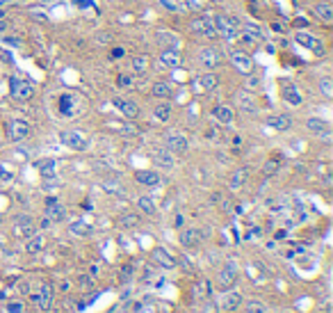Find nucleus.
Instances as JSON below:
<instances>
[{
	"label": "nucleus",
	"instance_id": "20e7f679",
	"mask_svg": "<svg viewBox=\"0 0 333 313\" xmlns=\"http://www.w3.org/2000/svg\"><path fill=\"white\" fill-rule=\"evenodd\" d=\"M7 138L9 142H23L30 135V121L28 119H12L7 121Z\"/></svg>",
	"mask_w": 333,
	"mask_h": 313
},
{
	"label": "nucleus",
	"instance_id": "de8ad7c7",
	"mask_svg": "<svg viewBox=\"0 0 333 313\" xmlns=\"http://www.w3.org/2000/svg\"><path fill=\"white\" fill-rule=\"evenodd\" d=\"M201 311H203V313H219V306L215 304L210 297H205V300H203V309H201Z\"/></svg>",
	"mask_w": 333,
	"mask_h": 313
},
{
	"label": "nucleus",
	"instance_id": "a211bd4d",
	"mask_svg": "<svg viewBox=\"0 0 333 313\" xmlns=\"http://www.w3.org/2000/svg\"><path fill=\"white\" fill-rule=\"evenodd\" d=\"M46 215L51 222H62V219L66 217V208L62 206L57 199H48L46 202Z\"/></svg>",
	"mask_w": 333,
	"mask_h": 313
},
{
	"label": "nucleus",
	"instance_id": "09e8293b",
	"mask_svg": "<svg viewBox=\"0 0 333 313\" xmlns=\"http://www.w3.org/2000/svg\"><path fill=\"white\" fill-rule=\"evenodd\" d=\"M124 55H126V48H121V46H112V51H110V57H112V60H121Z\"/></svg>",
	"mask_w": 333,
	"mask_h": 313
},
{
	"label": "nucleus",
	"instance_id": "5701e85b",
	"mask_svg": "<svg viewBox=\"0 0 333 313\" xmlns=\"http://www.w3.org/2000/svg\"><path fill=\"white\" fill-rule=\"evenodd\" d=\"M267 126H272L274 130H290L292 128V117H288V115H272V117H267Z\"/></svg>",
	"mask_w": 333,
	"mask_h": 313
},
{
	"label": "nucleus",
	"instance_id": "49530a36",
	"mask_svg": "<svg viewBox=\"0 0 333 313\" xmlns=\"http://www.w3.org/2000/svg\"><path fill=\"white\" fill-rule=\"evenodd\" d=\"M116 85L124 87V90L133 87V76H126V73H119V78H116Z\"/></svg>",
	"mask_w": 333,
	"mask_h": 313
},
{
	"label": "nucleus",
	"instance_id": "4468645a",
	"mask_svg": "<svg viewBox=\"0 0 333 313\" xmlns=\"http://www.w3.org/2000/svg\"><path fill=\"white\" fill-rule=\"evenodd\" d=\"M306 128L311 130V133H315L317 138H324V140L331 138V126L326 124L324 119H320V117H311V119H306Z\"/></svg>",
	"mask_w": 333,
	"mask_h": 313
},
{
	"label": "nucleus",
	"instance_id": "6e6552de",
	"mask_svg": "<svg viewBox=\"0 0 333 313\" xmlns=\"http://www.w3.org/2000/svg\"><path fill=\"white\" fill-rule=\"evenodd\" d=\"M231 62L233 66L237 69L240 73H244V76H249V73L253 71V60L249 53L240 51V48H235V51H231Z\"/></svg>",
	"mask_w": 333,
	"mask_h": 313
},
{
	"label": "nucleus",
	"instance_id": "0eeeda50",
	"mask_svg": "<svg viewBox=\"0 0 333 313\" xmlns=\"http://www.w3.org/2000/svg\"><path fill=\"white\" fill-rule=\"evenodd\" d=\"M235 281H237V265H235V261H228L226 265L219 270V277H217V283L222 290H228V288L235 286Z\"/></svg>",
	"mask_w": 333,
	"mask_h": 313
},
{
	"label": "nucleus",
	"instance_id": "79ce46f5",
	"mask_svg": "<svg viewBox=\"0 0 333 313\" xmlns=\"http://www.w3.org/2000/svg\"><path fill=\"white\" fill-rule=\"evenodd\" d=\"M320 90H322V94H324L326 99H333V82H331V78H322V80H320Z\"/></svg>",
	"mask_w": 333,
	"mask_h": 313
},
{
	"label": "nucleus",
	"instance_id": "cd10ccee",
	"mask_svg": "<svg viewBox=\"0 0 333 313\" xmlns=\"http://www.w3.org/2000/svg\"><path fill=\"white\" fill-rule=\"evenodd\" d=\"M313 14H315L320 21H324V23H333V7L331 5H326V3H317L315 7H313Z\"/></svg>",
	"mask_w": 333,
	"mask_h": 313
},
{
	"label": "nucleus",
	"instance_id": "13d9d810",
	"mask_svg": "<svg viewBox=\"0 0 333 313\" xmlns=\"http://www.w3.org/2000/svg\"><path fill=\"white\" fill-rule=\"evenodd\" d=\"M272 30H274V32H283V28L278 26V23H274V26H272Z\"/></svg>",
	"mask_w": 333,
	"mask_h": 313
},
{
	"label": "nucleus",
	"instance_id": "9d476101",
	"mask_svg": "<svg viewBox=\"0 0 333 313\" xmlns=\"http://www.w3.org/2000/svg\"><path fill=\"white\" fill-rule=\"evenodd\" d=\"M78 107H80V101L73 94H62L57 99V110H60L62 117H73L78 112Z\"/></svg>",
	"mask_w": 333,
	"mask_h": 313
},
{
	"label": "nucleus",
	"instance_id": "3c124183",
	"mask_svg": "<svg viewBox=\"0 0 333 313\" xmlns=\"http://www.w3.org/2000/svg\"><path fill=\"white\" fill-rule=\"evenodd\" d=\"M133 275H135V265H133V263H128V265L124 267V272H121V279H124V281H128Z\"/></svg>",
	"mask_w": 333,
	"mask_h": 313
},
{
	"label": "nucleus",
	"instance_id": "a19ab883",
	"mask_svg": "<svg viewBox=\"0 0 333 313\" xmlns=\"http://www.w3.org/2000/svg\"><path fill=\"white\" fill-rule=\"evenodd\" d=\"M244 313H267V306L260 300H249L244 306Z\"/></svg>",
	"mask_w": 333,
	"mask_h": 313
},
{
	"label": "nucleus",
	"instance_id": "f3484780",
	"mask_svg": "<svg viewBox=\"0 0 333 313\" xmlns=\"http://www.w3.org/2000/svg\"><path fill=\"white\" fill-rule=\"evenodd\" d=\"M180 62H183V57L176 48H162L160 51V64L164 69H176V66H180Z\"/></svg>",
	"mask_w": 333,
	"mask_h": 313
},
{
	"label": "nucleus",
	"instance_id": "864d4df0",
	"mask_svg": "<svg viewBox=\"0 0 333 313\" xmlns=\"http://www.w3.org/2000/svg\"><path fill=\"white\" fill-rule=\"evenodd\" d=\"M18 290H21L23 295H30V283H28V281H21V283H18Z\"/></svg>",
	"mask_w": 333,
	"mask_h": 313
},
{
	"label": "nucleus",
	"instance_id": "423d86ee",
	"mask_svg": "<svg viewBox=\"0 0 333 313\" xmlns=\"http://www.w3.org/2000/svg\"><path fill=\"white\" fill-rule=\"evenodd\" d=\"M60 142L73 151H85L87 149V138L80 133V130H62Z\"/></svg>",
	"mask_w": 333,
	"mask_h": 313
},
{
	"label": "nucleus",
	"instance_id": "c9c22d12",
	"mask_svg": "<svg viewBox=\"0 0 333 313\" xmlns=\"http://www.w3.org/2000/svg\"><path fill=\"white\" fill-rule=\"evenodd\" d=\"M240 32H244V35H249L251 39H256V41H263V39H265V35H263V32H260V28L251 26V23H242V26H240Z\"/></svg>",
	"mask_w": 333,
	"mask_h": 313
},
{
	"label": "nucleus",
	"instance_id": "f257e3e1",
	"mask_svg": "<svg viewBox=\"0 0 333 313\" xmlns=\"http://www.w3.org/2000/svg\"><path fill=\"white\" fill-rule=\"evenodd\" d=\"M212 23H215L217 35H222L226 41H235L237 35H240V26H242L237 18L231 16V14H219V16L212 18Z\"/></svg>",
	"mask_w": 333,
	"mask_h": 313
},
{
	"label": "nucleus",
	"instance_id": "9b49d317",
	"mask_svg": "<svg viewBox=\"0 0 333 313\" xmlns=\"http://www.w3.org/2000/svg\"><path fill=\"white\" fill-rule=\"evenodd\" d=\"M187 146H189V142H187L185 135H180V133L167 135V151H169V153L180 155V153H185V151H187Z\"/></svg>",
	"mask_w": 333,
	"mask_h": 313
},
{
	"label": "nucleus",
	"instance_id": "7ed1b4c3",
	"mask_svg": "<svg viewBox=\"0 0 333 313\" xmlns=\"http://www.w3.org/2000/svg\"><path fill=\"white\" fill-rule=\"evenodd\" d=\"M189 30H192L194 35H199V37H208V39L217 37L215 23H212V18H210L208 14H203V16H199V18H192V21H189Z\"/></svg>",
	"mask_w": 333,
	"mask_h": 313
},
{
	"label": "nucleus",
	"instance_id": "603ef678",
	"mask_svg": "<svg viewBox=\"0 0 333 313\" xmlns=\"http://www.w3.org/2000/svg\"><path fill=\"white\" fill-rule=\"evenodd\" d=\"M103 188L110 190V192H114V190H121V185L116 183V181H114V183H112V181H103Z\"/></svg>",
	"mask_w": 333,
	"mask_h": 313
},
{
	"label": "nucleus",
	"instance_id": "412c9836",
	"mask_svg": "<svg viewBox=\"0 0 333 313\" xmlns=\"http://www.w3.org/2000/svg\"><path fill=\"white\" fill-rule=\"evenodd\" d=\"M112 103L119 107V110L124 112V117H128V119H137V115H139V105L130 99H114Z\"/></svg>",
	"mask_w": 333,
	"mask_h": 313
},
{
	"label": "nucleus",
	"instance_id": "6e6d98bb",
	"mask_svg": "<svg viewBox=\"0 0 333 313\" xmlns=\"http://www.w3.org/2000/svg\"><path fill=\"white\" fill-rule=\"evenodd\" d=\"M9 178H12V174H9V169L0 167V181H9Z\"/></svg>",
	"mask_w": 333,
	"mask_h": 313
},
{
	"label": "nucleus",
	"instance_id": "7c9ffc66",
	"mask_svg": "<svg viewBox=\"0 0 333 313\" xmlns=\"http://www.w3.org/2000/svg\"><path fill=\"white\" fill-rule=\"evenodd\" d=\"M151 96H155V99H169L171 96V85L169 82H155V85L151 87Z\"/></svg>",
	"mask_w": 333,
	"mask_h": 313
},
{
	"label": "nucleus",
	"instance_id": "37998d69",
	"mask_svg": "<svg viewBox=\"0 0 333 313\" xmlns=\"http://www.w3.org/2000/svg\"><path fill=\"white\" fill-rule=\"evenodd\" d=\"M260 85H263V78H260V76H251V73H249V78H247V87H249V92L260 90Z\"/></svg>",
	"mask_w": 333,
	"mask_h": 313
},
{
	"label": "nucleus",
	"instance_id": "ddd939ff",
	"mask_svg": "<svg viewBox=\"0 0 333 313\" xmlns=\"http://www.w3.org/2000/svg\"><path fill=\"white\" fill-rule=\"evenodd\" d=\"M235 103H237V107L242 112H247V115H256V112H258L256 99H253L249 92H244V90H240L237 94H235Z\"/></svg>",
	"mask_w": 333,
	"mask_h": 313
},
{
	"label": "nucleus",
	"instance_id": "bf43d9fd",
	"mask_svg": "<svg viewBox=\"0 0 333 313\" xmlns=\"http://www.w3.org/2000/svg\"><path fill=\"white\" fill-rule=\"evenodd\" d=\"M3 254H5V240L0 238V256H3Z\"/></svg>",
	"mask_w": 333,
	"mask_h": 313
},
{
	"label": "nucleus",
	"instance_id": "2eb2a0df",
	"mask_svg": "<svg viewBox=\"0 0 333 313\" xmlns=\"http://www.w3.org/2000/svg\"><path fill=\"white\" fill-rule=\"evenodd\" d=\"M151 258H153V263L155 265H160V267H164V270H171V267H176V258L171 256L167 249H162V247H155L153 252H151Z\"/></svg>",
	"mask_w": 333,
	"mask_h": 313
},
{
	"label": "nucleus",
	"instance_id": "4d7b16f0",
	"mask_svg": "<svg viewBox=\"0 0 333 313\" xmlns=\"http://www.w3.org/2000/svg\"><path fill=\"white\" fill-rule=\"evenodd\" d=\"M3 43H7V46H21L18 39H3Z\"/></svg>",
	"mask_w": 333,
	"mask_h": 313
},
{
	"label": "nucleus",
	"instance_id": "6ab92c4d",
	"mask_svg": "<svg viewBox=\"0 0 333 313\" xmlns=\"http://www.w3.org/2000/svg\"><path fill=\"white\" fill-rule=\"evenodd\" d=\"M178 240H180V244H183V247L192 249V247H199L203 238H201L199 229H183V231H180V236H178Z\"/></svg>",
	"mask_w": 333,
	"mask_h": 313
},
{
	"label": "nucleus",
	"instance_id": "f8f14e48",
	"mask_svg": "<svg viewBox=\"0 0 333 313\" xmlns=\"http://www.w3.org/2000/svg\"><path fill=\"white\" fill-rule=\"evenodd\" d=\"M30 300H32L41 311H48V309L53 306V288L48 286V283H43L41 290L34 293V295H30Z\"/></svg>",
	"mask_w": 333,
	"mask_h": 313
},
{
	"label": "nucleus",
	"instance_id": "ea45409f",
	"mask_svg": "<svg viewBox=\"0 0 333 313\" xmlns=\"http://www.w3.org/2000/svg\"><path fill=\"white\" fill-rule=\"evenodd\" d=\"M295 41L299 43V46H306V48H313V43L317 41L313 35H308V32H295Z\"/></svg>",
	"mask_w": 333,
	"mask_h": 313
},
{
	"label": "nucleus",
	"instance_id": "e433bc0d",
	"mask_svg": "<svg viewBox=\"0 0 333 313\" xmlns=\"http://www.w3.org/2000/svg\"><path fill=\"white\" fill-rule=\"evenodd\" d=\"M137 206H139V210L146 215H155V210H158V206H155V202L151 197H139L137 199Z\"/></svg>",
	"mask_w": 333,
	"mask_h": 313
},
{
	"label": "nucleus",
	"instance_id": "c756f323",
	"mask_svg": "<svg viewBox=\"0 0 333 313\" xmlns=\"http://www.w3.org/2000/svg\"><path fill=\"white\" fill-rule=\"evenodd\" d=\"M43 244H46V240H43L41 233H34V236L28 238V242H26V252H28V254H39V252L43 249Z\"/></svg>",
	"mask_w": 333,
	"mask_h": 313
},
{
	"label": "nucleus",
	"instance_id": "dca6fc26",
	"mask_svg": "<svg viewBox=\"0 0 333 313\" xmlns=\"http://www.w3.org/2000/svg\"><path fill=\"white\" fill-rule=\"evenodd\" d=\"M242 306V295H240L237 290H224V295H222V302H219V309H224V311H235V309H240Z\"/></svg>",
	"mask_w": 333,
	"mask_h": 313
},
{
	"label": "nucleus",
	"instance_id": "c03bdc74",
	"mask_svg": "<svg viewBox=\"0 0 333 313\" xmlns=\"http://www.w3.org/2000/svg\"><path fill=\"white\" fill-rule=\"evenodd\" d=\"M78 286H80V290H89V288L94 286V279L89 275H80L78 277Z\"/></svg>",
	"mask_w": 333,
	"mask_h": 313
},
{
	"label": "nucleus",
	"instance_id": "393cba45",
	"mask_svg": "<svg viewBox=\"0 0 333 313\" xmlns=\"http://www.w3.org/2000/svg\"><path fill=\"white\" fill-rule=\"evenodd\" d=\"M37 169H39V174H41L43 181H53L57 176V165H55V160H53V158L41 160V163L37 165Z\"/></svg>",
	"mask_w": 333,
	"mask_h": 313
},
{
	"label": "nucleus",
	"instance_id": "052dcab7",
	"mask_svg": "<svg viewBox=\"0 0 333 313\" xmlns=\"http://www.w3.org/2000/svg\"><path fill=\"white\" fill-rule=\"evenodd\" d=\"M5 30H7V23H5V21H0V32H5Z\"/></svg>",
	"mask_w": 333,
	"mask_h": 313
},
{
	"label": "nucleus",
	"instance_id": "bb28decb",
	"mask_svg": "<svg viewBox=\"0 0 333 313\" xmlns=\"http://www.w3.org/2000/svg\"><path fill=\"white\" fill-rule=\"evenodd\" d=\"M283 99L288 101V103L290 105H301V94H299V90H297L295 85H290V82H286V85H283Z\"/></svg>",
	"mask_w": 333,
	"mask_h": 313
},
{
	"label": "nucleus",
	"instance_id": "1a4fd4ad",
	"mask_svg": "<svg viewBox=\"0 0 333 313\" xmlns=\"http://www.w3.org/2000/svg\"><path fill=\"white\" fill-rule=\"evenodd\" d=\"M14 233L21 238H30L37 233V229H34V222L30 215H16L14 217Z\"/></svg>",
	"mask_w": 333,
	"mask_h": 313
},
{
	"label": "nucleus",
	"instance_id": "f704fd0d",
	"mask_svg": "<svg viewBox=\"0 0 333 313\" xmlns=\"http://www.w3.org/2000/svg\"><path fill=\"white\" fill-rule=\"evenodd\" d=\"M137 224H139V215H135V213H124L119 217V227L121 229H135Z\"/></svg>",
	"mask_w": 333,
	"mask_h": 313
},
{
	"label": "nucleus",
	"instance_id": "4c0bfd02",
	"mask_svg": "<svg viewBox=\"0 0 333 313\" xmlns=\"http://www.w3.org/2000/svg\"><path fill=\"white\" fill-rule=\"evenodd\" d=\"M153 117H155L158 121H169V117H171V105H169V103H160V105H155Z\"/></svg>",
	"mask_w": 333,
	"mask_h": 313
},
{
	"label": "nucleus",
	"instance_id": "473e14b6",
	"mask_svg": "<svg viewBox=\"0 0 333 313\" xmlns=\"http://www.w3.org/2000/svg\"><path fill=\"white\" fill-rule=\"evenodd\" d=\"M247 178H249V169H237V172H233L228 185H231L233 190H237V188H242V185L247 183Z\"/></svg>",
	"mask_w": 333,
	"mask_h": 313
},
{
	"label": "nucleus",
	"instance_id": "a18cd8bd",
	"mask_svg": "<svg viewBox=\"0 0 333 313\" xmlns=\"http://www.w3.org/2000/svg\"><path fill=\"white\" fill-rule=\"evenodd\" d=\"M23 302H7L5 304V313H23Z\"/></svg>",
	"mask_w": 333,
	"mask_h": 313
},
{
	"label": "nucleus",
	"instance_id": "a878e982",
	"mask_svg": "<svg viewBox=\"0 0 333 313\" xmlns=\"http://www.w3.org/2000/svg\"><path fill=\"white\" fill-rule=\"evenodd\" d=\"M155 39H158V43L162 48H178V37L171 30H158L155 32Z\"/></svg>",
	"mask_w": 333,
	"mask_h": 313
},
{
	"label": "nucleus",
	"instance_id": "aec40b11",
	"mask_svg": "<svg viewBox=\"0 0 333 313\" xmlns=\"http://www.w3.org/2000/svg\"><path fill=\"white\" fill-rule=\"evenodd\" d=\"M212 119L217 121V124H222V126L233 124V110H231L228 105H224V103L215 105V107H212Z\"/></svg>",
	"mask_w": 333,
	"mask_h": 313
},
{
	"label": "nucleus",
	"instance_id": "8fccbe9b",
	"mask_svg": "<svg viewBox=\"0 0 333 313\" xmlns=\"http://www.w3.org/2000/svg\"><path fill=\"white\" fill-rule=\"evenodd\" d=\"M311 51H313V53H315V55H317V57H322V55H324V53H326V48H324V43H322V41H320V39H317V41H315V43H313V48H311Z\"/></svg>",
	"mask_w": 333,
	"mask_h": 313
},
{
	"label": "nucleus",
	"instance_id": "39448f33",
	"mask_svg": "<svg viewBox=\"0 0 333 313\" xmlns=\"http://www.w3.org/2000/svg\"><path fill=\"white\" fill-rule=\"evenodd\" d=\"M199 62L203 64V69H219L222 66V53L215 46H205L199 51Z\"/></svg>",
	"mask_w": 333,
	"mask_h": 313
},
{
	"label": "nucleus",
	"instance_id": "72a5a7b5",
	"mask_svg": "<svg viewBox=\"0 0 333 313\" xmlns=\"http://www.w3.org/2000/svg\"><path fill=\"white\" fill-rule=\"evenodd\" d=\"M68 231H71L73 236H82V238L91 236V227H89V224H85V222H80V219H78V222H73L71 227H68Z\"/></svg>",
	"mask_w": 333,
	"mask_h": 313
},
{
	"label": "nucleus",
	"instance_id": "c85d7f7f",
	"mask_svg": "<svg viewBox=\"0 0 333 313\" xmlns=\"http://www.w3.org/2000/svg\"><path fill=\"white\" fill-rule=\"evenodd\" d=\"M149 55H133V60H130V69H133V73H146L149 71Z\"/></svg>",
	"mask_w": 333,
	"mask_h": 313
},
{
	"label": "nucleus",
	"instance_id": "58836bf2",
	"mask_svg": "<svg viewBox=\"0 0 333 313\" xmlns=\"http://www.w3.org/2000/svg\"><path fill=\"white\" fill-rule=\"evenodd\" d=\"M278 169H281V160H276V158H272V160H267L265 165H263V174L267 176H274V174H278Z\"/></svg>",
	"mask_w": 333,
	"mask_h": 313
},
{
	"label": "nucleus",
	"instance_id": "4be33fe9",
	"mask_svg": "<svg viewBox=\"0 0 333 313\" xmlns=\"http://www.w3.org/2000/svg\"><path fill=\"white\" fill-rule=\"evenodd\" d=\"M135 181L141 185H149V188H155V185H160V174L151 172V169H139V172H135Z\"/></svg>",
	"mask_w": 333,
	"mask_h": 313
},
{
	"label": "nucleus",
	"instance_id": "b1692460",
	"mask_svg": "<svg viewBox=\"0 0 333 313\" xmlns=\"http://www.w3.org/2000/svg\"><path fill=\"white\" fill-rule=\"evenodd\" d=\"M151 155H153V163L158 165V167H162V169H171V167H174V155H171L167 149H155Z\"/></svg>",
	"mask_w": 333,
	"mask_h": 313
},
{
	"label": "nucleus",
	"instance_id": "2f4dec72",
	"mask_svg": "<svg viewBox=\"0 0 333 313\" xmlns=\"http://www.w3.org/2000/svg\"><path fill=\"white\" fill-rule=\"evenodd\" d=\"M199 82H201V87H203V90H205V92H210V90H215V87H217V85H219V78H217V76H215V73H212V71H205V73H203V76H201V78H199Z\"/></svg>",
	"mask_w": 333,
	"mask_h": 313
},
{
	"label": "nucleus",
	"instance_id": "f03ea898",
	"mask_svg": "<svg viewBox=\"0 0 333 313\" xmlns=\"http://www.w3.org/2000/svg\"><path fill=\"white\" fill-rule=\"evenodd\" d=\"M9 94H12L14 101H30L34 94V87L28 80H23V78L14 76L12 80H9Z\"/></svg>",
	"mask_w": 333,
	"mask_h": 313
},
{
	"label": "nucleus",
	"instance_id": "5fc2aeb1",
	"mask_svg": "<svg viewBox=\"0 0 333 313\" xmlns=\"http://www.w3.org/2000/svg\"><path fill=\"white\" fill-rule=\"evenodd\" d=\"M96 41H99V43H107V41H110V35H107V32H101V35H96Z\"/></svg>",
	"mask_w": 333,
	"mask_h": 313
}]
</instances>
